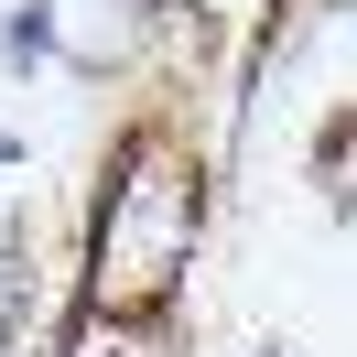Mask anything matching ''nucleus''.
Returning <instances> with one entry per match:
<instances>
[{"label":"nucleus","mask_w":357,"mask_h":357,"mask_svg":"<svg viewBox=\"0 0 357 357\" xmlns=\"http://www.w3.org/2000/svg\"><path fill=\"white\" fill-rule=\"evenodd\" d=\"M303 174H314V195H325V206H347V109H325V119H314Z\"/></svg>","instance_id":"obj_3"},{"label":"nucleus","mask_w":357,"mask_h":357,"mask_svg":"<svg viewBox=\"0 0 357 357\" xmlns=\"http://www.w3.org/2000/svg\"><path fill=\"white\" fill-rule=\"evenodd\" d=\"M206 238V162L184 152L174 119H130L98 162V206H87V260H76V303L109 325H152L174 314L184 271Z\"/></svg>","instance_id":"obj_1"},{"label":"nucleus","mask_w":357,"mask_h":357,"mask_svg":"<svg viewBox=\"0 0 357 357\" xmlns=\"http://www.w3.org/2000/svg\"><path fill=\"white\" fill-rule=\"evenodd\" d=\"M249 357H303V347H249Z\"/></svg>","instance_id":"obj_4"},{"label":"nucleus","mask_w":357,"mask_h":357,"mask_svg":"<svg viewBox=\"0 0 357 357\" xmlns=\"http://www.w3.org/2000/svg\"><path fill=\"white\" fill-rule=\"evenodd\" d=\"M54 54H66V0H11V11H0V66L44 76Z\"/></svg>","instance_id":"obj_2"}]
</instances>
